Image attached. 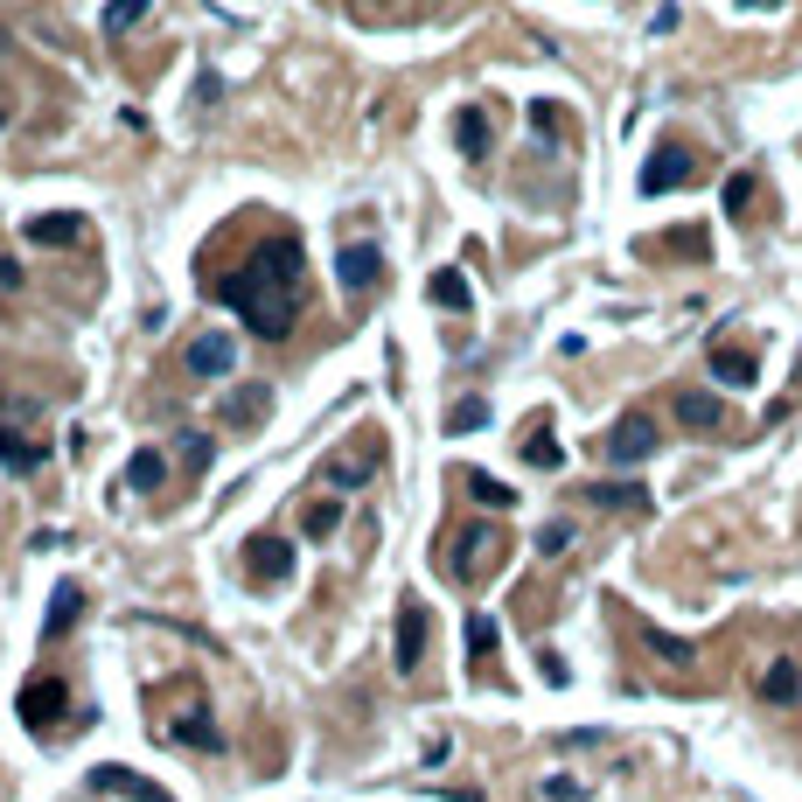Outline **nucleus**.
<instances>
[{
    "label": "nucleus",
    "mask_w": 802,
    "mask_h": 802,
    "mask_svg": "<svg viewBox=\"0 0 802 802\" xmlns=\"http://www.w3.org/2000/svg\"><path fill=\"white\" fill-rule=\"evenodd\" d=\"M230 370H238V343H230L224 328H210V335L189 343V377H230Z\"/></svg>",
    "instance_id": "12"
},
{
    "label": "nucleus",
    "mask_w": 802,
    "mask_h": 802,
    "mask_svg": "<svg viewBox=\"0 0 802 802\" xmlns=\"http://www.w3.org/2000/svg\"><path fill=\"white\" fill-rule=\"evenodd\" d=\"M91 782H98V789H112V795H133V802H168V795L154 789V782H140L133 768H98Z\"/></svg>",
    "instance_id": "23"
},
{
    "label": "nucleus",
    "mask_w": 802,
    "mask_h": 802,
    "mask_svg": "<svg viewBox=\"0 0 802 802\" xmlns=\"http://www.w3.org/2000/svg\"><path fill=\"white\" fill-rule=\"evenodd\" d=\"M712 377H719V384H754L761 370H754V356H746V349H726V343H712Z\"/></svg>",
    "instance_id": "24"
},
{
    "label": "nucleus",
    "mask_w": 802,
    "mask_h": 802,
    "mask_svg": "<svg viewBox=\"0 0 802 802\" xmlns=\"http://www.w3.org/2000/svg\"><path fill=\"white\" fill-rule=\"evenodd\" d=\"M642 642H650V650L663 656V663H697V642H684V635H663V628H642Z\"/></svg>",
    "instance_id": "28"
},
{
    "label": "nucleus",
    "mask_w": 802,
    "mask_h": 802,
    "mask_svg": "<svg viewBox=\"0 0 802 802\" xmlns=\"http://www.w3.org/2000/svg\"><path fill=\"white\" fill-rule=\"evenodd\" d=\"M335 279H343V294L384 287V251H377V245H343V258H335Z\"/></svg>",
    "instance_id": "9"
},
{
    "label": "nucleus",
    "mask_w": 802,
    "mask_h": 802,
    "mask_svg": "<svg viewBox=\"0 0 802 802\" xmlns=\"http://www.w3.org/2000/svg\"><path fill=\"white\" fill-rule=\"evenodd\" d=\"M182 461L189 468H210V433H182Z\"/></svg>",
    "instance_id": "35"
},
{
    "label": "nucleus",
    "mask_w": 802,
    "mask_h": 802,
    "mask_svg": "<svg viewBox=\"0 0 802 802\" xmlns=\"http://www.w3.org/2000/svg\"><path fill=\"white\" fill-rule=\"evenodd\" d=\"M0 468H8V475H36L42 468V439L21 433L14 419H0Z\"/></svg>",
    "instance_id": "15"
},
{
    "label": "nucleus",
    "mask_w": 802,
    "mask_h": 802,
    "mask_svg": "<svg viewBox=\"0 0 802 802\" xmlns=\"http://www.w3.org/2000/svg\"><path fill=\"white\" fill-rule=\"evenodd\" d=\"M426 300L439 307V315H468V307H475V287L461 279V266H439V273L426 279Z\"/></svg>",
    "instance_id": "16"
},
{
    "label": "nucleus",
    "mask_w": 802,
    "mask_h": 802,
    "mask_svg": "<svg viewBox=\"0 0 802 802\" xmlns=\"http://www.w3.org/2000/svg\"><path fill=\"white\" fill-rule=\"evenodd\" d=\"M77 614H85V586L77 580H57V593H49V614H42V642H63L77 628Z\"/></svg>",
    "instance_id": "14"
},
{
    "label": "nucleus",
    "mask_w": 802,
    "mask_h": 802,
    "mask_svg": "<svg viewBox=\"0 0 802 802\" xmlns=\"http://www.w3.org/2000/svg\"><path fill=\"white\" fill-rule=\"evenodd\" d=\"M161 482H168V461L154 454V447H140L133 461H126V488H140V496H161Z\"/></svg>",
    "instance_id": "21"
},
{
    "label": "nucleus",
    "mask_w": 802,
    "mask_h": 802,
    "mask_svg": "<svg viewBox=\"0 0 802 802\" xmlns=\"http://www.w3.org/2000/svg\"><path fill=\"white\" fill-rule=\"evenodd\" d=\"M21 719L42 733V726H57V719H70V684L57 677V670H36L29 684H21Z\"/></svg>",
    "instance_id": "6"
},
{
    "label": "nucleus",
    "mask_w": 802,
    "mask_h": 802,
    "mask_svg": "<svg viewBox=\"0 0 802 802\" xmlns=\"http://www.w3.org/2000/svg\"><path fill=\"white\" fill-rule=\"evenodd\" d=\"M670 419H677L684 433H726V398H712V392H677V398H670Z\"/></svg>",
    "instance_id": "10"
},
{
    "label": "nucleus",
    "mask_w": 802,
    "mask_h": 802,
    "mask_svg": "<svg viewBox=\"0 0 802 802\" xmlns=\"http://www.w3.org/2000/svg\"><path fill=\"white\" fill-rule=\"evenodd\" d=\"M266 412H273V392L266 384H245V392L224 398V426H251V419H266Z\"/></svg>",
    "instance_id": "18"
},
{
    "label": "nucleus",
    "mask_w": 802,
    "mask_h": 802,
    "mask_svg": "<svg viewBox=\"0 0 802 802\" xmlns=\"http://www.w3.org/2000/svg\"><path fill=\"white\" fill-rule=\"evenodd\" d=\"M426 635H433V614H426V601L419 593H405L398 601V635H392V670H419L426 663Z\"/></svg>",
    "instance_id": "4"
},
{
    "label": "nucleus",
    "mask_w": 802,
    "mask_h": 802,
    "mask_svg": "<svg viewBox=\"0 0 802 802\" xmlns=\"http://www.w3.org/2000/svg\"><path fill=\"white\" fill-rule=\"evenodd\" d=\"M761 697H768V705H795V697H802V670L782 656V663H768L761 670Z\"/></svg>",
    "instance_id": "19"
},
{
    "label": "nucleus",
    "mask_w": 802,
    "mask_h": 802,
    "mask_svg": "<svg viewBox=\"0 0 802 802\" xmlns=\"http://www.w3.org/2000/svg\"><path fill=\"white\" fill-rule=\"evenodd\" d=\"M147 8H154V0H112V8H106V36H126L133 21H147Z\"/></svg>",
    "instance_id": "30"
},
{
    "label": "nucleus",
    "mask_w": 802,
    "mask_h": 802,
    "mask_svg": "<svg viewBox=\"0 0 802 802\" xmlns=\"http://www.w3.org/2000/svg\"><path fill=\"white\" fill-rule=\"evenodd\" d=\"M461 488H468V496H475L482 509H496V516H503V509H516V488H509V482H496V475H482V468L461 475Z\"/></svg>",
    "instance_id": "20"
},
{
    "label": "nucleus",
    "mask_w": 802,
    "mask_h": 802,
    "mask_svg": "<svg viewBox=\"0 0 802 802\" xmlns=\"http://www.w3.org/2000/svg\"><path fill=\"white\" fill-rule=\"evenodd\" d=\"M691 175H697V154H691L684 140H663V147L650 154V161H642L635 182H642V196H670V189H684Z\"/></svg>",
    "instance_id": "5"
},
{
    "label": "nucleus",
    "mask_w": 802,
    "mask_h": 802,
    "mask_svg": "<svg viewBox=\"0 0 802 802\" xmlns=\"http://www.w3.org/2000/svg\"><path fill=\"white\" fill-rule=\"evenodd\" d=\"M531 133H537V140H558V133H565V126H558V112L545 106V98L531 106Z\"/></svg>",
    "instance_id": "34"
},
{
    "label": "nucleus",
    "mask_w": 802,
    "mask_h": 802,
    "mask_svg": "<svg viewBox=\"0 0 802 802\" xmlns=\"http://www.w3.org/2000/svg\"><path fill=\"white\" fill-rule=\"evenodd\" d=\"M754 196H761V182H754V175H726V196H719V202H726V217H746V210H754Z\"/></svg>",
    "instance_id": "29"
},
{
    "label": "nucleus",
    "mask_w": 802,
    "mask_h": 802,
    "mask_svg": "<svg viewBox=\"0 0 802 802\" xmlns=\"http://www.w3.org/2000/svg\"><path fill=\"white\" fill-rule=\"evenodd\" d=\"M524 461H531V468H545V475H558V468H565V447L552 439V426H537V433L524 439Z\"/></svg>",
    "instance_id": "26"
},
{
    "label": "nucleus",
    "mask_w": 802,
    "mask_h": 802,
    "mask_svg": "<svg viewBox=\"0 0 802 802\" xmlns=\"http://www.w3.org/2000/svg\"><path fill=\"white\" fill-rule=\"evenodd\" d=\"M586 503H601V509H650V488L642 482H593Z\"/></svg>",
    "instance_id": "22"
},
{
    "label": "nucleus",
    "mask_w": 802,
    "mask_h": 802,
    "mask_svg": "<svg viewBox=\"0 0 802 802\" xmlns=\"http://www.w3.org/2000/svg\"><path fill=\"white\" fill-rule=\"evenodd\" d=\"M565 545H573V524H565V516H552V524L537 531V552H545V558H558Z\"/></svg>",
    "instance_id": "32"
},
{
    "label": "nucleus",
    "mask_w": 802,
    "mask_h": 802,
    "mask_svg": "<svg viewBox=\"0 0 802 802\" xmlns=\"http://www.w3.org/2000/svg\"><path fill=\"white\" fill-rule=\"evenodd\" d=\"M377 461H384V447L364 433V447H356V454H335L328 468H321V482H328V488H364V482L377 475Z\"/></svg>",
    "instance_id": "13"
},
{
    "label": "nucleus",
    "mask_w": 802,
    "mask_h": 802,
    "mask_svg": "<svg viewBox=\"0 0 802 802\" xmlns=\"http://www.w3.org/2000/svg\"><path fill=\"white\" fill-rule=\"evenodd\" d=\"M601 454L614 461V468L650 461V454H656V419H650V412H621V419L607 426V439H601Z\"/></svg>",
    "instance_id": "3"
},
{
    "label": "nucleus",
    "mask_w": 802,
    "mask_h": 802,
    "mask_svg": "<svg viewBox=\"0 0 802 802\" xmlns=\"http://www.w3.org/2000/svg\"><path fill=\"white\" fill-rule=\"evenodd\" d=\"M0 126H8V106H0Z\"/></svg>",
    "instance_id": "37"
},
{
    "label": "nucleus",
    "mask_w": 802,
    "mask_h": 802,
    "mask_svg": "<svg viewBox=\"0 0 802 802\" xmlns=\"http://www.w3.org/2000/svg\"><path fill=\"white\" fill-rule=\"evenodd\" d=\"M21 238L42 245V251H70V245H85V217H77V210H49V217L21 224Z\"/></svg>",
    "instance_id": "11"
},
{
    "label": "nucleus",
    "mask_w": 802,
    "mask_h": 802,
    "mask_svg": "<svg viewBox=\"0 0 802 802\" xmlns=\"http://www.w3.org/2000/svg\"><path fill=\"white\" fill-rule=\"evenodd\" d=\"M161 740H175V746H196V754H217L224 746V733H217V719H210V705H189L175 712V719H161Z\"/></svg>",
    "instance_id": "7"
},
{
    "label": "nucleus",
    "mask_w": 802,
    "mask_h": 802,
    "mask_svg": "<svg viewBox=\"0 0 802 802\" xmlns=\"http://www.w3.org/2000/svg\"><path fill=\"white\" fill-rule=\"evenodd\" d=\"M245 573H251L258 586H287V580H294V545H287V537H266V531H258L251 545H245Z\"/></svg>",
    "instance_id": "8"
},
{
    "label": "nucleus",
    "mask_w": 802,
    "mask_h": 802,
    "mask_svg": "<svg viewBox=\"0 0 802 802\" xmlns=\"http://www.w3.org/2000/svg\"><path fill=\"white\" fill-rule=\"evenodd\" d=\"M656 251H677V258H705V230H677V238H663Z\"/></svg>",
    "instance_id": "33"
},
{
    "label": "nucleus",
    "mask_w": 802,
    "mask_h": 802,
    "mask_svg": "<svg viewBox=\"0 0 802 802\" xmlns=\"http://www.w3.org/2000/svg\"><path fill=\"white\" fill-rule=\"evenodd\" d=\"M300 531H307V537H335V531H343V503H335V496L307 503V509H300Z\"/></svg>",
    "instance_id": "27"
},
{
    "label": "nucleus",
    "mask_w": 802,
    "mask_h": 802,
    "mask_svg": "<svg viewBox=\"0 0 802 802\" xmlns=\"http://www.w3.org/2000/svg\"><path fill=\"white\" fill-rule=\"evenodd\" d=\"M503 558H509V537L496 524H461L447 537V580L454 586H482L488 573H503Z\"/></svg>",
    "instance_id": "2"
},
{
    "label": "nucleus",
    "mask_w": 802,
    "mask_h": 802,
    "mask_svg": "<svg viewBox=\"0 0 802 802\" xmlns=\"http://www.w3.org/2000/svg\"><path fill=\"white\" fill-rule=\"evenodd\" d=\"M475 426H488V398H461L447 412V433H475Z\"/></svg>",
    "instance_id": "31"
},
{
    "label": "nucleus",
    "mask_w": 802,
    "mask_h": 802,
    "mask_svg": "<svg viewBox=\"0 0 802 802\" xmlns=\"http://www.w3.org/2000/svg\"><path fill=\"white\" fill-rule=\"evenodd\" d=\"M488 140H496L488 112H482V106H461V112H454V147L468 154V161H488Z\"/></svg>",
    "instance_id": "17"
},
{
    "label": "nucleus",
    "mask_w": 802,
    "mask_h": 802,
    "mask_svg": "<svg viewBox=\"0 0 802 802\" xmlns=\"http://www.w3.org/2000/svg\"><path fill=\"white\" fill-rule=\"evenodd\" d=\"M217 300L238 307L251 335H266V343H279L294 321H300V300H307V251L294 230H273L266 245H258L238 273L217 279Z\"/></svg>",
    "instance_id": "1"
},
{
    "label": "nucleus",
    "mask_w": 802,
    "mask_h": 802,
    "mask_svg": "<svg viewBox=\"0 0 802 802\" xmlns=\"http://www.w3.org/2000/svg\"><path fill=\"white\" fill-rule=\"evenodd\" d=\"M496 642H503V628H496V621H488V614H468V663H475V670H488Z\"/></svg>",
    "instance_id": "25"
},
{
    "label": "nucleus",
    "mask_w": 802,
    "mask_h": 802,
    "mask_svg": "<svg viewBox=\"0 0 802 802\" xmlns=\"http://www.w3.org/2000/svg\"><path fill=\"white\" fill-rule=\"evenodd\" d=\"M21 287V266H14V258H0V294H14Z\"/></svg>",
    "instance_id": "36"
}]
</instances>
